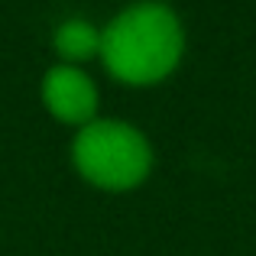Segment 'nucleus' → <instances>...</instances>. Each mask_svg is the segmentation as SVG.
Instances as JSON below:
<instances>
[{
	"instance_id": "nucleus-1",
	"label": "nucleus",
	"mask_w": 256,
	"mask_h": 256,
	"mask_svg": "<svg viewBox=\"0 0 256 256\" xmlns=\"http://www.w3.org/2000/svg\"><path fill=\"white\" fill-rule=\"evenodd\" d=\"M185 52L178 16L159 0H140L100 26V62L117 82L146 88L169 78Z\"/></svg>"
},
{
	"instance_id": "nucleus-2",
	"label": "nucleus",
	"mask_w": 256,
	"mask_h": 256,
	"mask_svg": "<svg viewBox=\"0 0 256 256\" xmlns=\"http://www.w3.org/2000/svg\"><path fill=\"white\" fill-rule=\"evenodd\" d=\"M72 162L94 188L130 192L152 169V146L126 120H91L72 140Z\"/></svg>"
},
{
	"instance_id": "nucleus-3",
	"label": "nucleus",
	"mask_w": 256,
	"mask_h": 256,
	"mask_svg": "<svg viewBox=\"0 0 256 256\" xmlns=\"http://www.w3.org/2000/svg\"><path fill=\"white\" fill-rule=\"evenodd\" d=\"M42 104L62 124L82 130L98 114V84L78 65H52L42 75Z\"/></svg>"
},
{
	"instance_id": "nucleus-4",
	"label": "nucleus",
	"mask_w": 256,
	"mask_h": 256,
	"mask_svg": "<svg viewBox=\"0 0 256 256\" xmlns=\"http://www.w3.org/2000/svg\"><path fill=\"white\" fill-rule=\"evenodd\" d=\"M52 46H56L62 65H78L82 68V62L100 56V26H94L84 16H68L56 26Z\"/></svg>"
}]
</instances>
